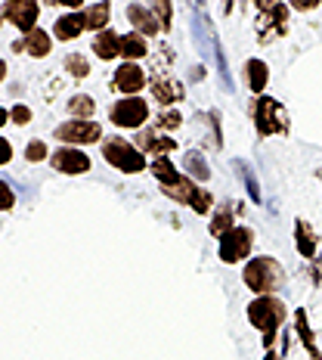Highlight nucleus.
Here are the masks:
<instances>
[{
	"label": "nucleus",
	"instance_id": "nucleus-1",
	"mask_svg": "<svg viewBox=\"0 0 322 360\" xmlns=\"http://www.w3.org/2000/svg\"><path fill=\"white\" fill-rule=\"evenodd\" d=\"M286 317H288V307L276 295H257L248 304V320H251L254 329L264 333V348H273L276 333H279V326L286 323Z\"/></svg>",
	"mask_w": 322,
	"mask_h": 360
},
{
	"label": "nucleus",
	"instance_id": "nucleus-39",
	"mask_svg": "<svg viewBox=\"0 0 322 360\" xmlns=\"http://www.w3.org/2000/svg\"><path fill=\"white\" fill-rule=\"evenodd\" d=\"M6 118H10V112H6V109H0V127H4Z\"/></svg>",
	"mask_w": 322,
	"mask_h": 360
},
{
	"label": "nucleus",
	"instance_id": "nucleus-25",
	"mask_svg": "<svg viewBox=\"0 0 322 360\" xmlns=\"http://www.w3.org/2000/svg\"><path fill=\"white\" fill-rule=\"evenodd\" d=\"M233 214L236 212H229V205H220L217 212H211V227H208L211 230V236H217V239L227 236L229 230H233Z\"/></svg>",
	"mask_w": 322,
	"mask_h": 360
},
{
	"label": "nucleus",
	"instance_id": "nucleus-27",
	"mask_svg": "<svg viewBox=\"0 0 322 360\" xmlns=\"http://www.w3.org/2000/svg\"><path fill=\"white\" fill-rule=\"evenodd\" d=\"M236 171H239V177L245 180V190H248V196H251V202H264V196H260V186H257V177H254V171L245 165L242 159H236Z\"/></svg>",
	"mask_w": 322,
	"mask_h": 360
},
{
	"label": "nucleus",
	"instance_id": "nucleus-13",
	"mask_svg": "<svg viewBox=\"0 0 322 360\" xmlns=\"http://www.w3.org/2000/svg\"><path fill=\"white\" fill-rule=\"evenodd\" d=\"M127 19H130V25L137 28V34L143 37H155L161 32V22L155 16V10H149L143 4H130L127 6Z\"/></svg>",
	"mask_w": 322,
	"mask_h": 360
},
{
	"label": "nucleus",
	"instance_id": "nucleus-15",
	"mask_svg": "<svg viewBox=\"0 0 322 360\" xmlns=\"http://www.w3.org/2000/svg\"><path fill=\"white\" fill-rule=\"evenodd\" d=\"M84 28H87L84 13H65V16H59V19H56L53 34L59 37V41H74V37L84 32Z\"/></svg>",
	"mask_w": 322,
	"mask_h": 360
},
{
	"label": "nucleus",
	"instance_id": "nucleus-22",
	"mask_svg": "<svg viewBox=\"0 0 322 360\" xmlns=\"http://www.w3.org/2000/svg\"><path fill=\"white\" fill-rule=\"evenodd\" d=\"M183 168H186V177H192L196 184L211 180V168H208V162H205V155H201V153H186Z\"/></svg>",
	"mask_w": 322,
	"mask_h": 360
},
{
	"label": "nucleus",
	"instance_id": "nucleus-35",
	"mask_svg": "<svg viewBox=\"0 0 322 360\" xmlns=\"http://www.w3.org/2000/svg\"><path fill=\"white\" fill-rule=\"evenodd\" d=\"M10 118H13L16 124H25L28 118H32V109H28V106H16V109L10 112Z\"/></svg>",
	"mask_w": 322,
	"mask_h": 360
},
{
	"label": "nucleus",
	"instance_id": "nucleus-2",
	"mask_svg": "<svg viewBox=\"0 0 322 360\" xmlns=\"http://www.w3.org/2000/svg\"><path fill=\"white\" fill-rule=\"evenodd\" d=\"M242 280H245V286L251 292H257V295H273V292H279L286 286V270H282V264L276 258L260 255V258H251L248 264H245Z\"/></svg>",
	"mask_w": 322,
	"mask_h": 360
},
{
	"label": "nucleus",
	"instance_id": "nucleus-26",
	"mask_svg": "<svg viewBox=\"0 0 322 360\" xmlns=\"http://www.w3.org/2000/svg\"><path fill=\"white\" fill-rule=\"evenodd\" d=\"M152 174L155 180H159L161 186H168V184H174V180L180 177V171H177V165L168 159V155H159V159H152Z\"/></svg>",
	"mask_w": 322,
	"mask_h": 360
},
{
	"label": "nucleus",
	"instance_id": "nucleus-28",
	"mask_svg": "<svg viewBox=\"0 0 322 360\" xmlns=\"http://www.w3.org/2000/svg\"><path fill=\"white\" fill-rule=\"evenodd\" d=\"M69 112H72L74 118H84V122H90V115H93V112H96L93 96H87V94L72 96V100H69Z\"/></svg>",
	"mask_w": 322,
	"mask_h": 360
},
{
	"label": "nucleus",
	"instance_id": "nucleus-9",
	"mask_svg": "<svg viewBox=\"0 0 322 360\" xmlns=\"http://www.w3.org/2000/svg\"><path fill=\"white\" fill-rule=\"evenodd\" d=\"M37 0H6L4 4V19L13 22V25L19 28V32H32L34 22H37Z\"/></svg>",
	"mask_w": 322,
	"mask_h": 360
},
{
	"label": "nucleus",
	"instance_id": "nucleus-23",
	"mask_svg": "<svg viewBox=\"0 0 322 360\" xmlns=\"http://www.w3.org/2000/svg\"><path fill=\"white\" fill-rule=\"evenodd\" d=\"M295 326H297V335H301V345L307 348V354H310L313 360H322L319 348H316V339H313V329H310V323H307V314L304 311L295 314Z\"/></svg>",
	"mask_w": 322,
	"mask_h": 360
},
{
	"label": "nucleus",
	"instance_id": "nucleus-41",
	"mask_svg": "<svg viewBox=\"0 0 322 360\" xmlns=\"http://www.w3.org/2000/svg\"><path fill=\"white\" fill-rule=\"evenodd\" d=\"M264 360H282V357L276 354V351H267V357H264Z\"/></svg>",
	"mask_w": 322,
	"mask_h": 360
},
{
	"label": "nucleus",
	"instance_id": "nucleus-18",
	"mask_svg": "<svg viewBox=\"0 0 322 360\" xmlns=\"http://www.w3.org/2000/svg\"><path fill=\"white\" fill-rule=\"evenodd\" d=\"M295 245H297V252H301L304 258H316L319 239H316V233H313V227L307 221H297L295 224Z\"/></svg>",
	"mask_w": 322,
	"mask_h": 360
},
{
	"label": "nucleus",
	"instance_id": "nucleus-38",
	"mask_svg": "<svg viewBox=\"0 0 322 360\" xmlns=\"http://www.w3.org/2000/svg\"><path fill=\"white\" fill-rule=\"evenodd\" d=\"M59 4L69 6V10H81V4H84V0H59Z\"/></svg>",
	"mask_w": 322,
	"mask_h": 360
},
{
	"label": "nucleus",
	"instance_id": "nucleus-17",
	"mask_svg": "<svg viewBox=\"0 0 322 360\" xmlns=\"http://www.w3.org/2000/svg\"><path fill=\"white\" fill-rule=\"evenodd\" d=\"M93 53L100 56V59H115V56H121V34H115V32H100L93 37Z\"/></svg>",
	"mask_w": 322,
	"mask_h": 360
},
{
	"label": "nucleus",
	"instance_id": "nucleus-36",
	"mask_svg": "<svg viewBox=\"0 0 322 360\" xmlns=\"http://www.w3.org/2000/svg\"><path fill=\"white\" fill-rule=\"evenodd\" d=\"M10 159H13V146H10V140L0 137V165H6Z\"/></svg>",
	"mask_w": 322,
	"mask_h": 360
},
{
	"label": "nucleus",
	"instance_id": "nucleus-37",
	"mask_svg": "<svg viewBox=\"0 0 322 360\" xmlns=\"http://www.w3.org/2000/svg\"><path fill=\"white\" fill-rule=\"evenodd\" d=\"M282 0H254V6H257L260 13H267V10H273V6H279Z\"/></svg>",
	"mask_w": 322,
	"mask_h": 360
},
{
	"label": "nucleus",
	"instance_id": "nucleus-14",
	"mask_svg": "<svg viewBox=\"0 0 322 360\" xmlns=\"http://www.w3.org/2000/svg\"><path fill=\"white\" fill-rule=\"evenodd\" d=\"M174 146H177L174 137H161V134H155V131H140V134H137V149H140L143 155L152 153L155 159H159V155H168Z\"/></svg>",
	"mask_w": 322,
	"mask_h": 360
},
{
	"label": "nucleus",
	"instance_id": "nucleus-31",
	"mask_svg": "<svg viewBox=\"0 0 322 360\" xmlns=\"http://www.w3.org/2000/svg\"><path fill=\"white\" fill-rule=\"evenodd\" d=\"M180 124H183V118H180V112H174V109H164L159 115V127H161V131H177Z\"/></svg>",
	"mask_w": 322,
	"mask_h": 360
},
{
	"label": "nucleus",
	"instance_id": "nucleus-7",
	"mask_svg": "<svg viewBox=\"0 0 322 360\" xmlns=\"http://www.w3.org/2000/svg\"><path fill=\"white\" fill-rule=\"evenodd\" d=\"M254 233L248 227H233L227 236H220V261L223 264H239L251 255Z\"/></svg>",
	"mask_w": 322,
	"mask_h": 360
},
{
	"label": "nucleus",
	"instance_id": "nucleus-34",
	"mask_svg": "<svg viewBox=\"0 0 322 360\" xmlns=\"http://www.w3.org/2000/svg\"><path fill=\"white\" fill-rule=\"evenodd\" d=\"M319 4H322V0H291V10H297V13H310V10H316Z\"/></svg>",
	"mask_w": 322,
	"mask_h": 360
},
{
	"label": "nucleus",
	"instance_id": "nucleus-19",
	"mask_svg": "<svg viewBox=\"0 0 322 360\" xmlns=\"http://www.w3.org/2000/svg\"><path fill=\"white\" fill-rule=\"evenodd\" d=\"M50 47H53V37L47 32H41V28H32V32L25 34V41H22V50H28V56H47Z\"/></svg>",
	"mask_w": 322,
	"mask_h": 360
},
{
	"label": "nucleus",
	"instance_id": "nucleus-21",
	"mask_svg": "<svg viewBox=\"0 0 322 360\" xmlns=\"http://www.w3.org/2000/svg\"><path fill=\"white\" fill-rule=\"evenodd\" d=\"M149 53V44H146V37L143 34H124L121 37V56H124V63H137V59H143Z\"/></svg>",
	"mask_w": 322,
	"mask_h": 360
},
{
	"label": "nucleus",
	"instance_id": "nucleus-6",
	"mask_svg": "<svg viewBox=\"0 0 322 360\" xmlns=\"http://www.w3.org/2000/svg\"><path fill=\"white\" fill-rule=\"evenodd\" d=\"M109 118H112V124H118V127H143L149 118V103L143 96H124V100H118L115 106H112Z\"/></svg>",
	"mask_w": 322,
	"mask_h": 360
},
{
	"label": "nucleus",
	"instance_id": "nucleus-16",
	"mask_svg": "<svg viewBox=\"0 0 322 360\" xmlns=\"http://www.w3.org/2000/svg\"><path fill=\"white\" fill-rule=\"evenodd\" d=\"M152 96L168 109V106H174L177 100H183V87L170 78H152Z\"/></svg>",
	"mask_w": 322,
	"mask_h": 360
},
{
	"label": "nucleus",
	"instance_id": "nucleus-3",
	"mask_svg": "<svg viewBox=\"0 0 322 360\" xmlns=\"http://www.w3.org/2000/svg\"><path fill=\"white\" fill-rule=\"evenodd\" d=\"M161 193L170 196V199H177V202H183V205H189L196 214H211L214 212V196L208 190H201L196 180L186 177V174H180L174 184L161 186Z\"/></svg>",
	"mask_w": 322,
	"mask_h": 360
},
{
	"label": "nucleus",
	"instance_id": "nucleus-4",
	"mask_svg": "<svg viewBox=\"0 0 322 360\" xmlns=\"http://www.w3.org/2000/svg\"><path fill=\"white\" fill-rule=\"evenodd\" d=\"M254 115V127H257L260 137H276V134H286L288 131V112L282 109L279 100H273V96H257V103H254L251 109Z\"/></svg>",
	"mask_w": 322,
	"mask_h": 360
},
{
	"label": "nucleus",
	"instance_id": "nucleus-30",
	"mask_svg": "<svg viewBox=\"0 0 322 360\" xmlns=\"http://www.w3.org/2000/svg\"><path fill=\"white\" fill-rule=\"evenodd\" d=\"M65 69H69L74 78H87V75H90V63L81 53H72V56H65Z\"/></svg>",
	"mask_w": 322,
	"mask_h": 360
},
{
	"label": "nucleus",
	"instance_id": "nucleus-33",
	"mask_svg": "<svg viewBox=\"0 0 322 360\" xmlns=\"http://www.w3.org/2000/svg\"><path fill=\"white\" fill-rule=\"evenodd\" d=\"M13 202H16V196H13L10 184H4V180H0V212H10Z\"/></svg>",
	"mask_w": 322,
	"mask_h": 360
},
{
	"label": "nucleus",
	"instance_id": "nucleus-11",
	"mask_svg": "<svg viewBox=\"0 0 322 360\" xmlns=\"http://www.w3.org/2000/svg\"><path fill=\"white\" fill-rule=\"evenodd\" d=\"M115 90H121L124 96H137L140 90L146 87V72L140 69L137 63H121L115 69V78H112Z\"/></svg>",
	"mask_w": 322,
	"mask_h": 360
},
{
	"label": "nucleus",
	"instance_id": "nucleus-5",
	"mask_svg": "<svg viewBox=\"0 0 322 360\" xmlns=\"http://www.w3.org/2000/svg\"><path fill=\"white\" fill-rule=\"evenodd\" d=\"M102 155H106V162L112 168L124 171V174H140V171H146V155L133 143H127L124 137L102 140Z\"/></svg>",
	"mask_w": 322,
	"mask_h": 360
},
{
	"label": "nucleus",
	"instance_id": "nucleus-29",
	"mask_svg": "<svg viewBox=\"0 0 322 360\" xmlns=\"http://www.w3.org/2000/svg\"><path fill=\"white\" fill-rule=\"evenodd\" d=\"M155 4V16L161 22V32H170V22H174V6L170 0H152Z\"/></svg>",
	"mask_w": 322,
	"mask_h": 360
},
{
	"label": "nucleus",
	"instance_id": "nucleus-10",
	"mask_svg": "<svg viewBox=\"0 0 322 360\" xmlns=\"http://www.w3.org/2000/svg\"><path fill=\"white\" fill-rule=\"evenodd\" d=\"M288 32V6H273V10H267V13H260V19H257V34H260V41H273V37H282Z\"/></svg>",
	"mask_w": 322,
	"mask_h": 360
},
{
	"label": "nucleus",
	"instance_id": "nucleus-32",
	"mask_svg": "<svg viewBox=\"0 0 322 360\" xmlns=\"http://www.w3.org/2000/svg\"><path fill=\"white\" fill-rule=\"evenodd\" d=\"M25 159L28 162H43L47 159V143H43V140H32V143L25 146Z\"/></svg>",
	"mask_w": 322,
	"mask_h": 360
},
{
	"label": "nucleus",
	"instance_id": "nucleus-43",
	"mask_svg": "<svg viewBox=\"0 0 322 360\" xmlns=\"http://www.w3.org/2000/svg\"><path fill=\"white\" fill-rule=\"evenodd\" d=\"M0 19H4V13H0Z\"/></svg>",
	"mask_w": 322,
	"mask_h": 360
},
{
	"label": "nucleus",
	"instance_id": "nucleus-42",
	"mask_svg": "<svg viewBox=\"0 0 322 360\" xmlns=\"http://www.w3.org/2000/svg\"><path fill=\"white\" fill-rule=\"evenodd\" d=\"M47 4H59V0H47Z\"/></svg>",
	"mask_w": 322,
	"mask_h": 360
},
{
	"label": "nucleus",
	"instance_id": "nucleus-20",
	"mask_svg": "<svg viewBox=\"0 0 322 360\" xmlns=\"http://www.w3.org/2000/svg\"><path fill=\"white\" fill-rule=\"evenodd\" d=\"M245 78H248V87L254 94H264L267 90V81H269V69L264 59H248V65H245Z\"/></svg>",
	"mask_w": 322,
	"mask_h": 360
},
{
	"label": "nucleus",
	"instance_id": "nucleus-8",
	"mask_svg": "<svg viewBox=\"0 0 322 360\" xmlns=\"http://www.w3.org/2000/svg\"><path fill=\"white\" fill-rule=\"evenodd\" d=\"M56 140H62V143H72V146H84V143H96V140H102V127L96 122H84V118H72V122L59 124L53 131Z\"/></svg>",
	"mask_w": 322,
	"mask_h": 360
},
{
	"label": "nucleus",
	"instance_id": "nucleus-24",
	"mask_svg": "<svg viewBox=\"0 0 322 360\" xmlns=\"http://www.w3.org/2000/svg\"><path fill=\"white\" fill-rule=\"evenodd\" d=\"M84 22H87V28L90 32H106V25H109V4L102 0V4H93L90 10H84Z\"/></svg>",
	"mask_w": 322,
	"mask_h": 360
},
{
	"label": "nucleus",
	"instance_id": "nucleus-40",
	"mask_svg": "<svg viewBox=\"0 0 322 360\" xmlns=\"http://www.w3.org/2000/svg\"><path fill=\"white\" fill-rule=\"evenodd\" d=\"M4 78H6V63L0 59V81H4Z\"/></svg>",
	"mask_w": 322,
	"mask_h": 360
},
{
	"label": "nucleus",
	"instance_id": "nucleus-12",
	"mask_svg": "<svg viewBox=\"0 0 322 360\" xmlns=\"http://www.w3.org/2000/svg\"><path fill=\"white\" fill-rule=\"evenodd\" d=\"M50 165H53L56 171H62V174H84V171H90V159L74 146L56 149V153L50 155Z\"/></svg>",
	"mask_w": 322,
	"mask_h": 360
}]
</instances>
